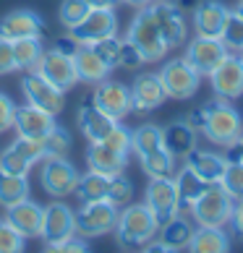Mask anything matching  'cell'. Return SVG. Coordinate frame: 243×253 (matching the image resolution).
Instances as JSON below:
<instances>
[{
	"mask_svg": "<svg viewBox=\"0 0 243 253\" xmlns=\"http://www.w3.org/2000/svg\"><path fill=\"white\" fill-rule=\"evenodd\" d=\"M209 84L214 97L220 99H238L243 97V60L241 55H228L217 68L209 73Z\"/></svg>",
	"mask_w": 243,
	"mask_h": 253,
	"instance_id": "obj_17",
	"label": "cell"
},
{
	"mask_svg": "<svg viewBox=\"0 0 243 253\" xmlns=\"http://www.w3.org/2000/svg\"><path fill=\"white\" fill-rule=\"evenodd\" d=\"M55 251H60V253H87L89 251V243H87V238H76V235H73V238H68V240H65V243H60V246L58 248H55Z\"/></svg>",
	"mask_w": 243,
	"mask_h": 253,
	"instance_id": "obj_46",
	"label": "cell"
},
{
	"mask_svg": "<svg viewBox=\"0 0 243 253\" xmlns=\"http://www.w3.org/2000/svg\"><path fill=\"white\" fill-rule=\"evenodd\" d=\"M183 159H186V167L194 175H199L204 183H220L222 172H225V165H228L225 157L214 154L209 149H199V146H194Z\"/></svg>",
	"mask_w": 243,
	"mask_h": 253,
	"instance_id": "obj_24",
	"label": "cell"
},
{
	"mask_svg": "<svg viewBox=\"0 0 243 253\" xmlns=\"http://www.w3.org/2000/svg\"><path fill=\"white\" fill-rule=\"evenodd\" d=\"M157 76H160L162 89L170 99H191L199 91V84H201V76L194 71V65L186 58L167 60Z\"/></svg>",
	"mask_w": 243,
	"mask_h": 253,
	"instance_id": "obj_7",
	"label": "cell"
},
{
	"mask_svg": "<svg viewBox=\"0 0 243 253\" xmlns=\"http://www.w3.org/2000/svg\"><path fill=\"white\" fill-rule=\"evenodd\" d=\"M13 115H16L13 99L8 97L5 91H0V133H5V130L13 128Z\"/></svg>",
	"mask_w": 243,
	"mask_h": 253,
	"instance_id": "obj_44",
	"label": "cell"
},
{
	"mask_svg": "<svg viewBox=\"0 0 243 253\" xmlns=\"http://www.w3.org/2000/svg\"><path fill=\"white\" fill-rule=\"evenodd\" d=\"M199 133L207 138L209 144L217 146H230L243 136V118L241 112L230 105L228 99L214 97L201 105V128Z\"/></svg>",
	"mask_w": 243,
	"mask_h": 253,
	"instance_id": "obj_1",
	"label": "cell"
},
{
	"mask_svg": "<svg viewBox=\"0 0 243 253\" xmlns=\"http://www.w3.org/2000/svg\"><path fill=\"white\" fill-rule=\"evenodd\" d=\"M230 13L233 11L220 0H201L194 8V32L199 37H222Z\"/></svg>",
	"mask_w": 243,
	"mask_h": 253,
	"instance_id": "obj_20",
	"label": "cell"
},
{
	"mask_svg": "<svg viewBox=\"0 0 243 253\" xmlns=\"http://www.w3.org/2000/svg\"><path fill=\"white\" fill-rule=\"evenodd\" d=\"M173 183H175V193H178L181 209H191L194 201L199 199V196L204 193V188L209 185V183H204L199 175H194L189 167H183V170L175 172L173 175Z\"/></svg>",
	"mask_w": 243,
	"mask_h": 253,
	"instance_id": "obj_31",
	"label": "cell"
},
{
	"mask_svg": "<svg viewBox=\"0 0 243 253\" xmlns=\"http://www.w3.org/2000/svg\"><path fill=\"white\" fill-rule=\"evenodd\" d=\"M144 65V58L134 44L128 40H123V47H120V60H118V68H126V71H139Z\"/></svg>",
	"mask_w": 243,
	"mask_h": 253,
	"instance_id": "obj_43",
	"label": "cell"
},
{
	"mask_svg": "<svg viewBox=\"0 0 243 253\" xmlns=\"http://www.w3.org/2000/svg\"><path fill=\"white\" fill-rule=\"evenodd\" d=\"M113 34H118L115 8H92L87 13V18L71 29V37L79 44H95V42L105 40V37H113Z\"/></svg>",
	"mask_w": 243,
	"mask_h": 253,
	"instance_id": "obj_15",
	"label": "cell"
},
{
	"mask_svg": "<svg viewBox=\"0 0 243 253\" xmlns=\"http://www.w3.org/2000/svg\"><path fill=\"white\" fill-rule=\"evenodd\" d=\"M241 60H243V52H241Z\"/></svg>",
	"mask_w": 243,
	"mask_h": 253,
	"instance_id": "obj_54",
	"label": "cell"
},
{
	"mask_svg": "<svg viewBox=\"0 0 243 253\" xmlns=\"http://www.w3.org/2000/svg\"><path fill=\"white\" fill-rule=\"evenodd\" d=\"M45 52L42 37H26V40H16L13 42V60H16V71H34Z\"/></svg>",
	"mask_w": 243,
	"mask_h": 253,
	"instance_id": "obj_32",
	"label": "cell"
},
{
	"mask_svg": "<svg viewBox=\"0 0 243 253\" xmlns=\"http://www.w3.org/2000/svg\"><path fill=\"white\" fill-rule=\"evenodd\" d=\"M152 13L157 18V26L162 32V40L167 44V50L183 47L189 40V26H186V16L173 0H157L152 3Z\"/></svg>",
	"mask_w": 243,
	"mask_h": 253,
	"instance_id": "obj_14",
	"label": "cell"
},
{
	"mask_svg": "<svg viewBox=\"0 0 243 253\" xmlns=\"http://www.w3.org/2000/svg\"><path fill=\"white\" fill-rule=\"evenodd\" d=\"M131 105H134V112H152L167 99L162 81L157 73H139L131 84Z\"/></svg>",
	"mask_w": 243,
	"mask_h": 253,
	"instance_id": "obj_19",
	"label": "cell"
},
{
	"mask_svg": "<svg viewBox=\"0 0 243 253\" xmlns=\"http://www.w3.org/2000/svg\"><path fill=\"white\" fill-rule=\"evenodd\" d=\"M40 183H42V191L48 196H52V199H65V196H71L76 191L79 170L65 157H45L42 170H40Z\"/></svg>",
	"mask_w": 243,
	"mask_h": 253,
	"instance_id": "obj_6",
	"label": "cell"
},
{
	"mask_svg": "<svg viewBox=\"0 0 243 253\" xmlns=\"http://www.w3.org/2000/svg\"><path fill=\"white\" fill-rule=\"evenodd\" d=\"M126 40L142 52L144 63H157L167 55V44L162 40V32L157 26V18L152 13V5L139 8V13L134 16V21L128 26Z\"/></svg>",
	"mask_w": 243,
	"mask_h": 253,
	"instance_id": "obj_3",
	"label": "cell"
},
{
	"mask_svg": "<svg viewBox=\"0 0 243 253\" xmlns=\"http://www.w3.org/2000/svg\"><path fill=\"white\" fill-rule=\"evenodd\" d=\"M34 71L48 79L52 86H58L60 91H71L79 84L76 68H73V58L65 55V52H60V50H55V47L42 52V58H40V63H37Z\"/></svg>",
	"mask_w": 243,
	"mask_h": 253,
	"instance_id": "obj_16",
	"label": "cell"
},
{
	"mask_svg": "<svg viewBox=\"0 0 243 253\" xmlns=\"http://www.w3.org/2000/svg\"><path fill=\"white\" fill-rule=\"evenodd\" d=\"M55 50H60V52H65V55H73V52L79 50V42L68 34V37H63V40L55 42Z\"/></svg>",
	"mask_w": 243,
	"mask_h": 253,
	"instance_id": "obj_48",
	"label": "cell"
},
{
	"mask_svg": "<svg viewBox=\"0 0 243 253\" xmlns=\"http://www.w3.org/2000/svg\"><path fill=\"white\" fill-rule=\"evenodd\" d=\"M233 13H236L238 18H243V0H241V3L236 5V11H233Z\"/></svg>",
	"mask_w": 243,
	"mask_h": 253,
	"instance_id": "obj_53",
	"label": "cell"
},
{
	"mask_svg": "<svg viewBox=\"0 0 243 253\" xmlns=\"http://www.w3.org/2000/svg\"><path fill=\"white\" fill-rule=\"evenodd\" d=\"M87 165L89 170L102 172V175H123L126 165H128V154H123L120 149H115L113 144L102 141H92L87 149Z\"/></svg>",
	"mask_w": 243,
	"mask_h": 253,
	"instance_id": "obj_23",
	"label": "cell"
},
{
	"mask_svg": "<svg viewBox=\"0 0 243 253\" xmlns=\"http://www.w3.org/2000/svg\"><path fill=\"white\" fill-rule=\"evenodd\" d=\"M21 91H24V97L29 105L50 112L55 118H58L65 107V97H63L65 91L52 86V84L45 76H40L37 71H26V76H21Z\"/></svg>",
	"mask_w": 243,
	"mask_h": 253,
	"instance_id": "obj_9",
	"label": "cell"
},
{
	"mask_svg": "<svg viewBox=\"0 0 243 253\" xmlns=\"http://www.w3.org/2000/svg\"><path fill=\"white\" fill-rule=\"evenodd\" d=\"M191 219L196 224H207V227H225L233 214V199L225 193L220 183H209L204 193L191 206Z\"/></svg>",
	"mask_w": 243,
	"mask_h": 253,
	"instance_id": "obj_4",
	"label": "cell"
},
{
	"mask_svg": "<svg viewBox=\"0 0 243 253\" xmlns=\"http://www.w3.org/2000/svg\"><path fill=\"white\" fill-rule=\"evenodd\" d=\"M76 123H79V130L84 133V138H89V144L92 141H102L110 130H113L115 126H118V120H113V118H107L102 110H97L95 105H84V107H79V112H76Z\"/></svg>",
	"mask_w": 243,
	"mask_h": 253,
	"instance_id": "obj_27",
	"label": "cell"
},
{
	"mask_svg": "<svg viewBox=\"0 0 243 253\" xmlns=\"http://www.w3.org/2000/svg\"><path fill=\"white\" fill-rule=\"evenodd\" d=\"M228 55H230V50L220 37H199L196 34L189 42V47H186L183 58L194 65V71L199 73V76H209Z\"/></svg>",
	"mask_w": 243,
	"mask_h": 253,
	"instance_id": "obj_11",
	"label": "cell"
},
{
	"mask_svg": "<svg viewBox=\"0 0 243 253\" xmlns=\"http://www.w3.org/2000/svg\"><path fill=\"white\" fill-rule=\"evenodd\" d=\"M16 71V60H13V42H8L0 37V76Z\"/></svg>",
	"mask_w": 243,
	"mask_h": 253,
	"instance_id": "obj_45",
	"label": "cell"
},
{
	"mask_svg": "<svg viewBox=\"0 0 243 253\" xmlns=\"http://www.w3.org/2000/svg\"><path fill=\"white\" fill-rule=\"evenodd\" d=\"M89 8H118L123 0H87Z\"/></svg>",
	"mask_w": 243,
	"mask_h": 253,
	"instance_id": "obj_50",
	"label": "cell"
},
{
	"mask_svg": "<svg viewBox=\"0 0 243 253\" xmlns=\"http://www.w3.org/2000/svg\"><path fill=\"white\" fill-rule=\"evenodd\" d=\"M45 32H48L45 18L29 8H18L0 18V37L8 42L26 40V37H45Z\"/></svg>",
	"mask_w": 243,
	"mask_h": 253,
	"instance_id": "obj_18",
	"label": "cell"
},
{
	"mask_svg": "<svg viewBox=\"0 0 243 253\" xmlns=\"http://www.w3.org/2000/svg\"><path fill=\"white\" fill-rule=\"evenodd\" d=\"M52 126H55V115H50V112L34 107V105H29V102H26L24 107H16L13 128H16L18 136H26V138H34V141H42V138L50 133Z\"/></svg>",
	"mask_w": 243,
	"mask_h": 253,
	"instance_id": "obj_22",
	"label": "cell"
},
{
	"mask_svg": "<svg viewBox=\"0 0 243 253\" xmlns=\"http://www.w3.org/2000/svg\"><path fill=\"white\" fill-rule=\"evenodd\" d=\"M144 204L149 206V211L154 214L160 224L170 222L173 217H178L181 204H178V193H175L173 177H149Z\"/></svg>",
	"mask_w": 243,
	"mask_h": 253,
	"instance_id": "obj_13",
	"label": "cell"
},
{
	"mask_svg": "<svg viewBox=\"0 0 243 253\" xmlns=\"http://www.w3.org/2000/svg\"><path fill=\"white\" fill-rule=\"evenodd\" d=\"M160 232V222L146 204H126L123 211H118L115 222V238L120 246H134L144 248L146 243H152L154 235Z\"/></svg>",
	"mask_w": 243,
	"mask_h": 253,
	"instance_id": "obj_2",
	"label": "cell"
},
{
	"mask_svg": "<svg viewBox=\"0 0 243 253\" xmlns=\"http://www.w3.org/2000/svg\"><path fill=\"white\" fill-rule=\"evenodd\" d=\"M26 248V238L8 219H0V253H21Z\"/></svg>",
	"mask_w": 243,
	"mask_h": 253,
	"instance_id": "obj_39",
	"label": "cell"
},
{
	"mask_svg": "<svg viewBox=\"0 0 243 253\" xmlns=\"http://www.w3.org/2000/svg\"><path fill=\"white\" fill-rule=\"evenodd\" d=\"M115 222H118V206L113 201L102 199V201L81 204V209L76 211V235L102 238L115 230Z\"/></svg>",
	"mask_w": 243,
	"mask_h": 253,
	"instance_id": "obj_5",
	"label": "cell"
},
{
	"mask_svg": "<svg viewBox=\"0 0 243 253\" xmlns=\"http://www.w3.org/2000/svg\"><path fill=\"white\" fill-rule=\"evenodd\" d=\"M222 42L228 44V50H236V52H243V18H238L236 13H230L225 29H222Z\"/></svg>",
	"mask_w": 243,
	"mask_h": 253,
	"instance_id": "obj_42",
	"label": "cell"
},
{
	"mask_svg": "<svg viewBox=\"0 0 243 253\" xmlns=\"http://www.w3.org/2000/svg\"><path fill=\"white\" fill-rule=\"evenodd\" d=\"M154 149H162V128L154 123H144L131 130V152L136 157L149 154Z\"/></svg>",
	"mask_w": 243,
	"mask_h": 253,
	"instance_id": "obj_33",
	"label": "cell"
},
{
	"mask_svg": "<svg viewBox=\"0 0 243 253\" xmlns=\"http://www.w3.org/2000/svg\"><path fill=\"white\" fill-rule=\"evenodd\" d=\"M225 159H228V162H241V165H243V136L238 138L236 144L228 146V157H225Z\"/></svg>",
	"mask_w": 243,
	"mask_h": 253,
	"instance_id": "obj_49",
	"label": "cell"
},
{
	"mask_svg": "<svg viewBox=\"0 0 243 253\" xmlns=\"http://www.w3.org/2000/svg\"><path fill=\"white\" fill-rule=\"evenodd\" d=\"M71 146H73L71 133H68L63 126H58V123H55V126L50 128V133L42 138L45 157H65V154L71 152Z\"/></svg>",
	"mask_w": 243,
	"mask_h": 253,
	"instance_id": "obj_36",
	"label": "cell"
},
{
	"mask_svg": "<svg viewBox=\"0 0 243 253\" xmlns=\"http://www.w3.org/2000/svg\"><path fill=\"white\" fill-rule=\"evenodd\" d=\"M5 219L11 222L26 240L40 238L42 235V224H45V206H40L37 201L24 199V201H18L13 206H8Z\"/></svg>",
	"mask_w": 243,
	"mask_h": 253,
	"instance_id": "obj_21",
	"label": "cell"
},
{
	"mask_svg": "<svg viewBox=\"0 0 243 253\" xmlns=\"http://www.w3.org/2000/svg\"><path fill=\"white\" fill-rule=\"evenodd\" d=\"M42 159H45L42 141L18 136L5 152H0V172H5V175H26L37 162H42Z\"/></svg>",
	"mask_w": 243,
	"mask_h": 253,
	"instance_id": "obj_10",
	"label": "cell"
},
{
	"mask_svg": "<svg viewBox=\"0 0 243 253\" xmlns=\"http://www.w3.org/2000/svg\"><path fill=\"white\" fill-rule=\"evenodd\" d=\"M199 3H201V0H175V5H178L181 11H186V8H189V11H194Z\"/></svg>",
	"mask_w": 243,
	"mask_h": 253,
	"instance_id": "obj_51",
	"label": "cell"
},
{
	"mask_svg": "<svg viewBox=\"0 0 243 253\" xmlns=\"http://www.w3.org/2000/svg\"><path fill=\"white\" fill-rule=\"evenodd\" d=\"M71 58H73V68H76V79L84 84H99L110 76V68L95 52L92 44H79V50Z\"/></svg>",
	"mask_w": 243,
	"mask_h": 253,
	"instance_id": "obj_25",
	"label": "cell"
},
{
	"mask_svg": "<svg viewBox=\"0 0 243 253\" xmlns=\"http://www.w3.org/2000/svg\"><path fill=\"white\" fill-rule=\"evenodd\" d=\"M110 180H113V175H102V172H84L79 175V183H76V193L81 204H89V201H102L107 199V191H110Z\"/></svg>",
	"mask_w": 243,
	"mask_h": 253,
	"instance_id": "obj_30",
	"label": "cell"
},
{
	"mask_svg": "<svg viewBox=\"0 0 243 253\" xmlns=\"http://www.w3.org/2000/svg\"><path fill=\"white\" fill-rule=\"evenodd\" d=\"M92 47H95V52L99 55L102 60H105V65H107L110 71L118 68V60H120V47H123V40H120L118 34H113V37H105V40L95 42Z\"/></svg>",
	"mask_w": 243,
	"mask_h": 253,
	"instance_id": "obj_40",
	"label": "cell"
},
{
	"mask_svg": "<svg viewBox=\"0 0 243 253\" xmlns=\"http://www.w3.org/2000/svg\"><path fill=\"white\" fill-rule=\"evenodd\" d=\"M92 11L87 0H63L60 3V11H58V18L60 24L65 26V29H73V26H79L84 18H87V13Z\"/></svg>",
	"mask_w": 243,
	"mask_h": 253,
	"instance_id": "obj_37",
	"label": "cell"
},
{
	"mask_svg": "<svg viewBox=\"0 0 243 253\" xmlns=\"http://www.w3.org/2000/svg\"><path fill=\"white\" fill-rule=\"evenodd\" d=\"M220 185L225 188V193L233 201L243 199V165L241 162H228L225 172H222V177H220Z\"/></svg>",
	"mask_w": 243,
	"mask_h": 253,
	"instance_id": "obj_38",
	"label": "cell"
},
{
	"mask_svg": "<svg viewBox=\"0 0 243 253\" xmlns=\"http://www.w3.org/2000/svg\"><path fill=\"white\" fill-rule=\"evenodd\" d=\"M95 94H92V105H95L97 110H102L107 118H113V120H123L128 118L131 112H134V105H131V89L126 86V84H120V81H99L95 84Z\"/></svg>",
	"mask_w": 243,
	"mask_h": 253,
	"instance_id": "obj_12",
	"label": "cell"
},
{
	"mask_svg": "<svg viewBox=\"0 0 243 253\" xmlns=\"http://www.w3.org/2000/svg\"><path fill=\"white\" fill-rule=\"evenodd\" d=\"M186 251H194V253H228L230 251V238L222 227L199 224V227H194V235H191Z\"/></svg>",
	"mask_w": 243,
	"mask_h": 253,
	"instance_id": "obj_28",
	"label": "cell"
},
{
	"mask_svg": "<svg viewBox=\"0 0 243 253\" xmlns=\"http://www.w3.org/2000/svg\"><path fill=\"white\" fill-rule=\"evenodd\" d=\"M134 199V185H131L128 177L123 175H113L110 180V191H107V201H113L115 206H126Z\"/></svg>",
	"mask_w": 243,
	"mask_h": 253,
	"instance_id": "obj_41",
	"label": "cell"
},
{
	"mask_svg": "<svg viewBox=\"0 0 243 253\" xmlns=\"http://www.w3.org/2000/svg\"><path fill=\"white\" fill-rule=\"evenodd\" d=\"M199 141V130L189 126L186 120H175L167 128H162V146L170 152L175 159H183Z\"/></svg>",
	"mask_w": 243,
	"mask_h": 253,
	"instance_id": "obj_26",
	"label": "cell"
},
{
	"mask_svg": "<svg viewBox=\"0 0 243 253\" xmlns=\"http://www.w3.org/2000/svg\"><path fill=\"white\" fill-rule=\"evenodd\" d=\"M191 235H194V224L186 217H181V214H178V217H173L170 222L160 224V240L165 243L167 253L186 251V248H189Z\"/></svg>",
	"mask_w": 243,
	"mask_h": 253,
	"instance_id": "obj_29",
	"label": "cell"
},
{
	"mask_svg": "<svg viewBox=\"0 0 243 253\" xmlns=\"http://www.w3.org/2000/svg\"><path fill=\"white\" fill-rule=\"evenodd\" d=\"M126 5H134V8H146V5H152L157 3V0H123Z\"/></svg>",
	"mask_w": 243,
	"mask_h": 253,
	"instance_id": "obj_52",
	"label": "cell"
},
{
	"mask_svg": "<svg viewBox=\"0 0 243 253\" xmlns=\"http://www.w3.org/2000/svg\"><path fill=\"white\" fill-rule=\"evenodd\" d=\"M76 235V211L63 201H52L45 206V224H42V243L55 251L68 238Z\"/></svg>",
	"mask_w": 243,
	"mask_h": 253,
	"instance_id": "obj_8",
	"label": "cell"
},
{
	"mask_svg": "<svg viewBox=\"0 0 243 253\" xmlns=\"http://www.w3.org/2000/svg\"><path fill=\"white\" fill-rule=\"evenodd\" d=\"M29 199V180L26 175H5L0 172V206H13Z\"/></svg>",
	"mask_w": 243,
	"mask_h": 253,
	"instance_id": "obj_35",
	"label": "cell"
},
{
	"mask_svg": "<svg viewBox=\"0 0 243 253\" xmlns=\"http://www.w3.org/2000/svg\"><path fill=\"white\" fill-rule=\"evenodd\" d=\"M142 170L146 177H173L175 175V157L167 149H154L149 154H142Z\"/></svg>",
	"mask_w": 243,
	"mask_h": 253,
	"instance_id": "obj_34",
	"label": "cell"
},
{
	"mask_svg": "<svg viewBox=\"0 0 243 253\" xmlns=\"http://www.w3.org/2000/svg\"><path fill=\"white\" fill-rule=\"evenodd\" d=\"M230 224H233V232H236L238 238H243V199H236V201H233Z\"/></svg>",
	"mask_w": 243,
	"mask_h": 253,
	"instance_id": "obj_47",
	"label": "cell"
}]
</instances>
